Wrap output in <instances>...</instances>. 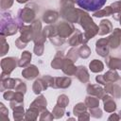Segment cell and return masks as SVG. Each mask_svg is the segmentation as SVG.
Instances as JSON below:
<instances>
[{"mask_svg":"<svg viewBox=\"0 0 121 121\" xmlns=\"http://www.w3.org/2000/svg\"><path fill=\"white\" fill-rule=\"evenodd\" d=\"M107 0H76L78 7L87 11H96L100 9Z\"/></svg>","mask_w":121,"mask_h":121,"instance_id":"1","label":"cell"}]
</instances>
